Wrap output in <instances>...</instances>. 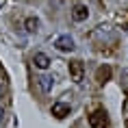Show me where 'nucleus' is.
<instances>
[{"instance_id": "1a4fd4ad", "label": "nucleus", "mask_w": 128, "mask_h": 128, "mask_svg": "<svg viewBox=\"0 0 128 128\" xmlns=\"http://www.w3.org/2000/svg\"><path fill=\"white\" fill-rule=\"evenodd\" d=\"M24 26H26L28 33H37V30H39V20H37V18H26Z\"/></svg>"}, {"instance_id": "20e7f679", "label": "nucleus", "mask_w": 128, "mask_h": 128, "mask_svg": "<svg viewBox=\"0 0 128 128\" xmlns=\"http://www.w3.org/2000/svg\"><path fill=\"white\" fill-rule=\"evenodd\" d=\"M111 74H113V72H111L108 65H100V68L96 70V80L100 82V85H104V82L111 80Z\"/></svg>"}, {"instance_id": "f03ea898", "label": "nucleus", "mask_w": 128, "mask_h": 128, "mask_svg": "<svg viewBox=\"0 0 128 128\" xmlns=\"http://www.w3.org/2000/svg\"><path fill=\"white\" fill-rule=\"evenodd\" d=\"M54 48L59 50V52H72L74 50V39L70 37V35H61V37H56V41H54Z\"/></svg>"}, {"instance_id": "9d476101", "label": "nucleus", "mask_w": 128, "mask_h": 128, "mask_svg": "<svg viewBox=\"0 0 128 128\" xmlns=\"http://www.w3.org/2000/svg\"><path fill=\"white\" fill-rule=\"evenodd\" d=\"M122 87H124V94H128V74L122 76Z\"/></svg>"}, {"instance_id": "39448f33", "label": "nucleus", "mask_w": 128, "mask_h": 128, "mask_svg": "<svg viewBox=\"0 0 128 128\" xmlns=\"http://www.w3.org/2000/svg\"><path fill=\"white\" fill-rule=\"evenodd\" d=\"M72 18H74V22H85L89 18V9L85 7V4H76V7L72 9Z\"/></svg>"}, {"instance_id": "9b49d317", "label": "nucleus", "mask_w": 128, "mask_h": 128, "mask_svg": "<svg viewBox=\"0 0 128 128\" xmlns=\"http://www.w3.org/2000/svg\"><path fill=\"white\" fill-rule=\"evenodd\" d=\"M4 120V111H2V106H0V122Z\"/></svg>"}, {"instance_id": "ddd939ff", "label": "nucleus", "mask_w": 128, "mask_h": 128, "mask_svg": "<svg viewBox=\"0 0 128 128\" xmlns=\"http://www.w3.org/2000/svg\"><path fill=\"white\" fill-rule=\"evenodd\" d=\"M126 128H128V122H126Z\"/></svg>"}, {"instance_id": "6e6552de", "label": "nucleus", "mask_w": 128, "mask_h": 128, "mask_svg": "<svg viewBox=\"0 0 128 128\" xmlns=\"http://www.w3.org/2000/svg\"><path fill=\"white\" fill-rule=\"evenodd\" d=\"M37 82H39V87L44 94H50L52 91V76H46V74H41L39 78H37Z\"/></svg>"}, {"instance_id": "423d86ee", "label": "nucleus", "mask_w": 128, "mask_h": 128, "mask_svg": "<svg viewBox=\"0 0 128 128\" xmlns=\"http://www.w3.org/2000/svg\"><path fill=\"white\" fill-rule=\"evenodd\" d=\"M33 63H35V68H39V70H48L50 68V56L44 54V52H35Z\"/></svg>"}, {"instance_id": "0eeeda50", "label": "nucleus", "mask_w": 128, "mask_h": 128, "mask_svg": "<svg viewBox=\"0 0 128 128\" xmlns=\"http://www.w3.org/2000/svg\"><path fill=\"white\" fill-rule=\"evenodd\" d=\"M52 115L59 117V120H63L65 115H70V104H65V102H54L52 104Z\"/></svg>"}, {"instance_id": "f257e3e1", "label": "nucleus", "mask_w": 128, "mask_h": 128, "mask_svg": "<svg viewBox=\"0 0 128 128\" xmlns=\"http://www.w3.org/2000/svg\"><path fill=\"white\" fill-rule=\"evenodd\" d=\"M89 126H91V128H108V117H106V113H104L102 108L94 111V113L89 115Z\"/></svg>"}, {"instance_id": "f8f14e48", "label": "nucleus", "mask_w": 128, "mask_h": 128, "mask_svg": "<svg viewBox=\"0 0 128 128\" xmlns=\"http://www.w3.org/2000/svg\"><path fill=\"white\" fill-rule=\"evenodd\" d=\"M2 91H4V89H2V85H0V96H2Z\"/></svg>"}, {"instance_id": "7ed1b4c3", "label": "nucleus", "mask_w": 128, "mask_h": 128, "mask_svg": "<svg viewBox=\"0 0 128 128\" xmlns=\"http://www.w3.org/2000/svg\"><path fill=\"white\" fill-rule=\"evenodd\" d=\"M70 74L74 82H82V63L80 61H72L70 63Z\"/></svg>"}]
</instances>
